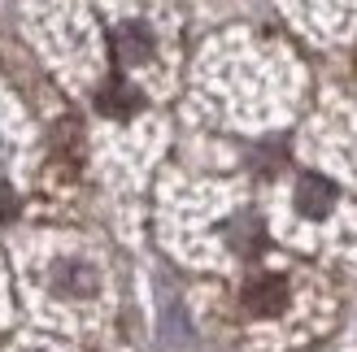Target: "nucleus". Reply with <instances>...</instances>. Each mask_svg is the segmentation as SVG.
I'll return each mask as SVG.
<instances>
[{"label": "nucleus", "instance_id": "7", "mask_svg": "<svg viewBox=\"0 0 357 352\" xmlns=\"http://www.w3.org/2000/svg\"><path fill=\"white\" fill-rule=\"evenodd\" d=\"M17 218V191L9 183H0V226Z\"/></svg>", "mask_w": 357, "mask_h": 352}, {"label": "nucleus", "instance_id": "6", "mask_svg": "<svg viewBox=\"0 0 357 352\" xmlns=\"http://www.w3.org/2000/svg\"><path fill=\"white\" fill-rule=\"evenodd\" d=\"M231 243H236L240 253H257L266 243V231L257 226V218H240L236 226H231Z\"/></svg>", "mask_w": 357, "mask_h": 352}, {"label": "nucleus", "instance_id": "4", "mask_svg": "<svg viewBox=\"0 0 357 352\" xmlns=\"http://www.w3.org/2000/svg\"><path fill=\"white\" fill-rule=\"evenodd\" d=\"M96 109H100L105 118H131V113L144 109V96H139L131 83L109 79V83H105L100 92H96Z\"/></svg>", "mask_w": 357, "mask_h": 352}, {"label": "nucleus", "instance_id": "8", "mask_svg": "<svg viewBox=\"0 0 357 352\" xmlns=\"http://www.w3.org/2000/svg\"><path fill=\"white\" fill-rule=\"evenodd\" d=\"M31 352H40V348H31Z\"/></svg>", "mask_w": 357, "mask_h": 352}, {"label": "nucleus", "instance_id": "5", "mask_svg": "<svg viewBox=\"0 0 357 352\" xmlns=\"http://www.w3.org/2000/svg\"><path fill=\"white\" fill-rule=\"evenodd\" d=\"M296 209L305 218H327L335 209V187L323 179V174H305V179L296 183Z\"/></svg>", "mask_w": 357, "mask_h": 352}, {"label": "nucleus", "instance_id": "2", "mask_svg": "<svg viewBox=\"0 0 357 352\" xmlns=\"http://www.w3.org/2000/svg\"><path fill=\"white\" fill-rule=\"evenodd\" d=\"M48 283L57 296H70V301H79V296H92L100 287V274L87 266V261H57L48 274Z\"/></svg>", "mask_w": 357, "mask_h": 352}, {"label": "nucleus", "instance_id": "3", "mask_svg": "<svg viewBox=\"0 0 357 352\" xmlns=\"http://www.w3.org/2000/svg\"><path fill=\"white\" fill-rule=\"evenodd\" d=\"M149 52H153V31L144 22H122L114 31V57H118V65H139V61H149Z\"/></svg>", "mask_w": 357, "mask_h": 352}, {"label": "nucleus", "instance_id": "1", "mask_svg": "<svg viewBox=\"0 0 357 352\" xmlns=\"http://www.w3.org/2000/svg\"><path fill=\"white\" fill-rule=\"evenodd\" d=\"M244 309L257 313V318H275V313L288 309V278L279 274H261L244 287Z\"/></svg>", "mask_w": 357, "mask_h": 352}]
</instances>
